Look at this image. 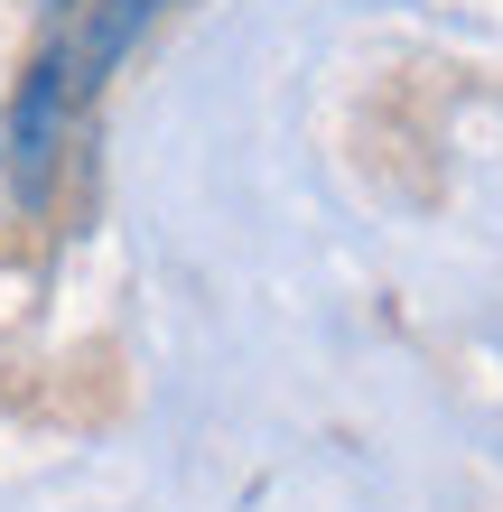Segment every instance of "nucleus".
Returning <instances> with one entry per match:
<instances>
[{"instance_id": "nucleus-2", "label": "nucleus", "mask_w": 503, "mask_h": 512, "mask_svg": "<svg viewBox=\"0 0 503 512\" xmlns=\"http://www.w3.org/2000/svg\"><path fill=\"white\" fill-rule=\"evenodd\" d=\"M47 10H75V0H47Z\"/></svg>"}, {"instance_id": "nucleus-1", "label": "nucleus", "mask_w": 503, "mask_h": 512, "mask_svg": "<svg viewBox=\"0 0 503 512\" xmlns=\"http://www.w3.org/2000/svg\"><path fill=\"white\" fill-rule=\"evenodd\" d=\"M159 10L168 0H84V10L66 19V38L28 66L19 103H10V187H19V205H47L75 122L94 112V94L112 84V66L140 47V28H150Z\"/></svg>"}]
</instances>
